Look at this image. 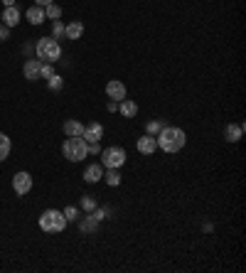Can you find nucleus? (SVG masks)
I'll return each instance as SVG.
<instances>
[{"label":"nucleus","instance_id":"nucleus-1","mask_svg":"<svg viewBox=\"0 0 246 273\" xmlns=\"http://www.w3.org/2000/svg\"><path fill=\"white\" fill-rule=\"evenodd\" d=\"M155 140H158V151L173 155V153H180L185 148L187 136H185V131L178 128V126H163V131L155 136Z\"/></svg>","mask_w":246,"mask_h":273},{"label":"nucleus","instance_id":"nucleus-2","mask_svg":"<svg viewBox=\"0 0 246 273\" xmlns=\"http://www.w3.org/2000/svg\"><path fill=\"white\" fill-rule=\"evenodd\" d=\"M67 217H64V212H59V209H44L40 214V229L47 234H62L67 229Z\"/></svg>","mask_w":246,"mask_h":273},{"label":"nucleus","instance_id":"nucleus-3","mask_svg":"<svg viewBox=\"0 0 246 273\" xmlns=\"http://www.w3.org/2000/svg\"><path fill=\"white\" fill-rule=\"evenodd\" d=\"M35 52H37V59L40 62H50L55 64L57 59L62 57V44L55 37H40L37 44H35Z\"/></svg>","mask_w":246,"mask_h":273},{"label":"nucleus","instance_id":"nucleus-4","mask_svg":"<svg viewBox=\"0 0 246 273\" xmlns=\"http://www.w3.org/2000/svg\"><path fill=\"white\" fill-rule=\"evenodd\" d=\"M62 155L67 158L69 163H82L84 158H89L86 153V140L82 136H74V138H67L62 143Z\"/></svg>","mask_w":246,"mask_h":273},{"label":"nucleus","instance_id":"nucleus-5","mask_svg":"<svg viewBox=\"0 0 246 273\" xmlns=\"http://www.w3.org/2000/svg\"><path fill=\"white\" fill-rule=\"evenodd\" d=\"M99 155H101V165H104V167H116V170H121L123 165H126V158H128L121 145L104 148V151L99 153Z\"/></svg>","mask_w":246,"mask_h":273},{"label":"nucleus","instance_id":"nucleus-6","mask_svg":"<svg viewBox=\"0 0 246 273\" xmlns=\"http://www.w3.org/2000/svg\"><path fill=\"white\" fill-rule=\"evenodd\" d=\"M13 190L15 194H20V197H25L30 190H32V175L30 172H15L13 175Z\"/></svg>","mask_w":246,"mask_h":273},{"label":"nucleus","instance_id":"nucleus-7","mask_svg":"<svg viewBox=\"0 0 246 273\" xmlns=\"http://www.w3.org/2000/svg\"><path fill=\"white\" fill-rule=\"evenodd\" d=\"M82 138L86 140V143H101V138H104V126L99 121H91L84 126V133Z\"/></svg>","mask_w":246,"mask_h":273},{"label":"nucleus","instance_id":"nucleus-8","mask_svg":"<svg viewBox=\"0 0 246 273\" xmlns=\"http://www.w3.org/2000/svg\"><path fill=\"white\" fill-rule=\"evenodd\" d=\"M126 84L121 82V79H111L109 84H106V96H109L111 101H123L126 98Z\"/></svg>","mask_w":246,"mask_h":273},{"label":"nucleus","instance_id":"nucleus-9","mask_svg":"<svg viewBox=\"0 0 246 273\" xmlns=\"http://www.w3.org/2000/svg\"><path fill=\"white\" fill-rule=\"evenodd\" d=\"M136 148L140 155H153V153L158 151V140H155V136H140L138 138V143H136Z\"/></svg>","mask_w":246,"mask_h":273},{"label":"nucleus","instance_id":"nucleus-10","mask_svg":"<svg viewBox=\"0 0 246 273\" xmlns=\"http://www.w3.org/2000/svg\"><path fill=\"white\" fill-rule=\"evenodd\" d=\"M84 180H86V182H91V185L101 182V180H104V165L101 163L86 165V170H84Z\"/></svg>","mask_w":246,"mask_h":273},{"label":"nucleus","instance_id":"nucleus-11","mask_svg":"<svg viewBox=\"0 0 246 273\" xmlns=\"http://www.w3.org/2000/svg\"><path fill=\"white\" fill-rule=\"evenodd\" d=\"M0 20H3V25H8V28H17V22H20V10H17V5L5 8V10L0 13Z\"/></svg>","mask_w":246,"mask_h":273},{"label":"nucleus","instance_id":"nucleus-12","mask_svg":"<svg viewBox=\"0 0 246 273\" xmlns=\"http://www.w3.org/2000/svg\"><path fill=\"white\" fill-rule=\"evenodd\" d=\"M40 59H35V57H32V59H28V62H25V64H22V74H25V79H28V82H35V79H40Z\"/></svg>","mask_w":246,"mask_h":273},{"label":"nucleus","instance_id":"nucleus-13","mask_svg":"<svg viewBox=\"0 0 246 273\" xmlns=\"http://www.w3.org/2000/svg\"><path fill=\"white\" fill-rule=\"evenodd\" d=\"M82 35H84L82 20H71L69 25H64V37H67V40H82Z\"/></svg>","mask_w":246,"mask_h":273},{"label":"nucleus","instance_id":"nucleus-14","mask_svg":"<svg viewBox=\"0 0 246 273\" xmlns=\"http://www.w3.org/2000/svg\"><path fill=\"white\" fill-rule=\"evenodd\" d=\"M118 113L123 118H133L138 113V104L133 98H123V101H118Z\"/></svg>","mask_w":246,"mask_h":273},{"label":"nucleus","instance_id":"nucleus-15","mask_svg":"<svg viewBox=\"0 0 246 273\" xmlns=\"http://www.w3.org/2000/svg\"><path fill=\"white\" fill-rule=\"evenodd\" d=\"M241 136H244V126H241V123H229L227 131H224V138H227L229 143H239Z\"/></svg>","mask_w":246,"mask_h":273},{"label":"nucleus","instance_id":"nucleus-16","mask_svg":"<svg viewBox=\"0 0 246 273\" xmlns=\"http://www.w3.org/2000/svg\"><path fill=\"white\" fill-rule=\"evenodd\" d=\"M25 17L30 20V25H42V22L47 20V17H44V8H40V5H32V8H28Z\"/></svg>","mask_w":246,"mask_h":273},{"label":"nucleus","instance_id":"nucleus-17","mask_svg":"<svg viewBox=\"0 0 246 273\" xmlns=\"http://www.w3.org/2000/svg\"><path fill=\"white\" fill-rule=\"evenodd\" d=\"M84 133V123L77 121V118H69L64 121V136L67 138H74V136H82Z\"/></svg>","mask_w":246,"mask_h":273},{"label":"nucleus","instance_id":"nucleus-18","mask_svg":"<svg viewBox=\"0 0 246 273\" xmlns=\"http://www.w3.org/2000/svg\"><path fill=\"white\" fill-rule=\"evenodd\" d=\"M99 224H101V221H99V219L94 217V214H91V212H89V217H79V229H82L84 234H89V232H96V229H99Z\"/></svg>","mask_w":246,"mask_h":273},{"label":"nucleus","instance_id":"nucleus-19","mask_svg":"<svg viewBox=\"0 0 246 273\" xmlns=\"http://www.w3.org/2000/svg\"><path fill=\"white\" fill-rule=\"evenodd\" d=\"M104 180H106V185H109V187H118V185H121V180H123V175L116 170V167H109V172H104Z\"/></svg>","mask_w":246,"mask_h":273},{"label":"nucleus","instance_id":"nucleus-20","mask_svg":"<svg viewBox=\"0 0 246 273\" xmlns=\"http://www.w3.org/2000/svg\"><path fill=\"white\" fill-rule=\"evenodd\" d=\"M10 151H13V143H10V138L5 136V133H0V163H3V160H8Z\"/></svg>","mask_w":246,"mask_h":273},{"label":"nucleus","instance_id":"nucleus-21","mask_svg":"<svg viewBox=\"0 0 246 273\" xmlns=\"http://www.w3.org/2000/svg\"><path fill=\"white\" fill-rule=\"evenodd\" d=\"M44 17H47V20H59V17H62V8H59L57 3H50V5L44 8Z\"/></svg>","mask_w":246,"mask_h":273},{"label":"nucleus","instance_id":"nucleus-22","mask_svg":"<svg viewBox=\"0 0 246 273\" xmlns=\"http://www.w3.org/2000/svg\"><path fill=\"white\" fill-rule=\"evenodd\" d=\"M163 126L165 123L160 121V118H153V121H148V126H145V133H148V136H158V133L163 131Z\"/></svg>","mask_w":246,"mask_h":273},{"label":"nucleus","instance_id":"nucleus-23","mask_svg":"<svg viewBox=\"0 0 246 273\" xmlns=\"http://www.w3.org/2000/svg\"><path fill=\"white\" fill-rule=\"evenodd\" d=\"M52 37L55 40H64V22L62 20H52Z\"/></svg>","mask_w":246,"mask_h":273},{"label":"nucleus","instance_id":"nucleus-24","mask_svg":"<svg viewBox=\"0 0 246 273\" xmlns=\"http://www.w3.org/2000/svg\"><path fill=\"white\" fill-rule=\"evenodd\" d=\"M96 207H99V202H96L94 197H91V194H84L82 197V209L84 212H94Z\"/></svg>","mask_w":246,"mask_h":273},{"label":"nucleus","instance_id":"nucleus-25","mask_svg":"<svg viewBox=\"0 0 246 273\" xmlns=\"http://www.w3.org/2000/svg\"><path fill=\"white\" fill-rule=\"evenodd\" d=\"M62 212H64L67 221H79V214H82V209H79V207H64Z\"/></svg>","mask_w":246,"mask_h":273},{"label":"nucleus","instance_id":"nucleus-26","mask_svg":"<svg viewBox=\"0 0 246 273\" xmlns=\"http://www.w3.org/2000/svg\"><path fill=\"white\" fill-rule=\"evenodd\" d=\"M47 84H50V89H52V91H59V89L64 86V79H62L59 74H52V77L47 79Z\"/></svg>","mask_w":246,"mask_h":273},{"label":"nucleus","instance_id":"nucleus-27","mask_svg":"<svg viewBox=\"0 0 246 273\" xmlns=\"http://www.w3.org/2000/svg\"><path fill=\"white\" fill-rule=\"evenodd\" d=\"M52 74H55L52 64H50V62H42V64H40V77H42V79H50Z\"/></svg>","mask_w":246,"mask_h":273},{"label":"nucleus","instance_id":"nucleus-28","mask_svg":"<svg viewBox=\"0 0 246 273\" xmlns=\"http://www.w3.org/2000/svg\"><path fill=\"white\" fill-rule=\"evenodd\" d=\"M91 214H94V217L99 219V221H104V219H106V217L111 214V209H109V207H96V209L91 212Z\"/></svg>","mask_w":246,"mask_h":273},{"label":"nucleus","instance_id":"nucleus-29","mask_svg":"<svg viewBox=\"0 0 246 273\" xmlns=\"http://www.w3.org/2000/svg\"><path fill=\"white\" fill-rule=\"evenodd\" d=\"M101 151H104V148H101L99 143H86V153H89V155H99Z\"/></svg>","mask_w":246,"mask_h":273},{"label":"nucleus","instance_id":"nucleus-30","mask_svg":"<svg viewBox=\"0 0 246 273\" xmlns=\"http://www.w3.org/2000/svg\"><path fill=\"white\" fill-rule=\"evenodd\" d=\"M10 37V28L8 25H0V42H5Z\"/></svg>","mask_w":246,"mask_h":273},{"label":"nucleus","instance_id":"nucleus-31","mask_svg":"<svg viewBox=\"0 0 246 273\" xmlns=\"http://www.w3.org/2000/svg\"><path fill=\"white\" fill-rule=\"evenodd\" d=\"M106 109H109L111 113H116V111H118V101H109V104H106Z\"/></svg>","mask_w":246,"mask_h":273},{"label":"nucleus","instance_id":"nucleus-32","mask_svg":"<svg viewBox=\"0 0 246 273\" xmlns=\"http://www.w3.org/2000/svg\"><path fill=\"white\" fill-rule=\"evenodd\" d=\"M50 3H55V0H35V5H40V8H47Z\"/></svg>","mask_w":246,"mask_h":273},{"label":"nucleus","instance_id":"nucleus-33","mask_svg":"<svg viewBox=\"0 0 246 273\" xmlns=\"http://www.w3.org/2000/svg\"><path fill=\"white\" fill-rule=\"evenodd\" d=\"M3 5H5V8H10V5H15V0H3Z\"/></svg>","mask_w":246,"mask_h":273}]
</instances>
